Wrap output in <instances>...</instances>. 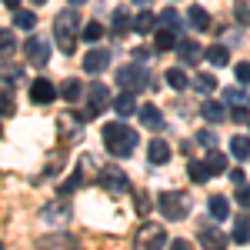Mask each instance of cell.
<instances>
[{"label":"cell","mask_w":250,"mask_h":250,"mask_svg":"<svg viewBox=\"0 0 250 250\" xmlns=\"http://www.w3.org/2000/svg\"><path fill=\"white\" fill-rule=\"evenodd\" d=\"M100 137H104L107 154H114V157H130L137 150V130L124 124V117H120V120H110V124H104Z\"/></svg>","instance_id":"6da1fadb"},{"label":"cell","mask_w":250,"mask_h":250,"mask_svg":"<svg viewBox=\"0 0 250 250\" xmlns=\"http://www.w3.org/2000/svg\"><path fill=\"white\" fill-rule=\"evenodd\" d=\"M77 23H80V20H77V10H74V7L54 17V37H57V47L67 54V57L77 50V37H80Z\"/></svg>","instance_id":"7a4b0ae2"},{"label":"cell","mask_w":250,"mask_h":250,"mask_svg":"<svg viewBox=\"0 0 250 250\" xmlns=\"http://www.w3.org/2000/svg\"><path fill=\"white\" fill-rule=\"evenodd\" d=\"M157 207L164 213V220H184L190 213V193L184 190H167L157 197Z\"/></svg>","instance_id":"3957f363"},{"label":"cell","mask_w":250,"mask_h":250,"mask_svg":"<svg viewBox=\"0 0 250 250\" xmlns=\"http://www.w3.org/2000/svg\"><path fill=\"white\" fill-rule=\"evenodd\" d=\"M117 87H124V90H147L150 87V77H147V70H144V63H127V67H120L117 70Z\"/></svg>","instance_id":"277c9868"},{"label":"cell","mask_w":250,"mask_h":250,"mask_svg":"<svg viewBox=\"0 0 250 250\" xmlns=\"http://www.w3.org/2000/svg\"><path fill=\"white\" fill-rule=\"evenodd\" d=\"M97 184L104 187L107 193H124L130 187V180H127V173L120 170V167H104V170L97 173Z\"/></svg>","instance_id":"5b68a950"},{"label":"cell","mask_w":250,"mask_h":250,"mask_svg":"<svg viewBox=\"0 0 250 250\" xmlns=\"http://www.w3.org/2000/svg\"><path fill=\"white\" fill-rule=\"evenodd\" d=\"M137 247H167V230L160 227V224H144L140 230H137Z\"/></svg>","instance_id":"8992f818"},{"label":"cell","mask_w":250,"mask_h":250,"mask_svg":"<svg viewBox=\"0 0 250 250\" xmlns=\"http://www.w3.org/2000/svg\"><path fill=\"white\" fill-rule=\"evenodd\" d=\"M23 50H27V60H30L34 67H43V63L50 60V43H47L43 37H37V34L23 43Z\"/></svg>","instance_id":"52a82bcc"},{"label":"cell","mask_w":250,"mask_h":250,"mask_svg":"<svg viewBox=\"0 0 250 250\" xmlns=\"http://www.w3.org/2000/svg\"><path fill=\"white\" fill-rule=\"evenodd\" d=\"M107 67H110V50H100V47H90V50H87V57H83V70L97 77V74H104Z\"/></svg>","instance_id":"ba28073f"},{"label":"cell","mask_w":250,"mask_h":250,"mask_svg":"<svg viewBox=\"0 0 250 250\" xmlns=\"http://www.w3.org/2000/svg\"><path fill=\"white\" fill-rule=\"evenodd\" d=\"M57 94L60 90L50 83V80H43V77H37L34 83H30V100H34V104H50Z\"/></svg>","instance_id":"9c48e42d"},{"label":"cell","mask_w":250,"mask_h":250,"mask_svg":"<svg viewBox=\"0 0 250 250\" xmlns=\"http://www.w3.org/2000/svg\"><path fill=\"white\" fill-rule=\"evenodd\" d=\"M137 117H140V124H144L147 130H164V127H167V120H164V114H160V107H154V104L140 107Z\"/></svg>","instance_id":"30bf717a"},{"label":"cell","mask_w":250,"mask_h":250,"mask_svg":"<svg viewBox=\"0 0 250 250\" xmlns=\"http://www.w3.org/2000/svg\"><path fill=\"white\" fill-rule=\"evenodd\" d=\"M200 247H227V233L217 230L213 224H200Z\"/></svg>","instance_id":"8fae6325"},{"label":"cell","mask_w":250,"mask_h":250,"mask_svg":"<svg viewBox=\"0 0 250 250\" xmlns=\"http://www.w3.org/2000/svg\"><path fill=\"white\" fill-rule=\"evenodd\" d=\"M227 114H230V110H227L224 104H217V100H204V104H200V117H204L207 124H220Z\"/></svg>","instance_id":"7c38bea8"},{"label":"cell","mask_w":250,"mask_h":250,"mask_svg":"<svg viewBox=\"0 0 250 250\" xmlns=\"http://www.w3.org/2000/svg\"><path fill=\"white\" fill-rule=\"evenodd\" d=\"M114 110L120 117H130V114H137L140 107H137V100H134V90H120V94L114 97Z\"/></svg>","instance_id":"4fadbf2b"},{"label":"cell","mask_w":250,"mask_h":250,"mask_svg":"<svg viewBox=\"0 0 250 250\" xmlns=\"http://www.w3.org/2000/svg\"><path fill=\"white\" fill-rule=\"evenodd\" d=\"M127 30H134V20H130V14H127L124 7H117V10H114V17H110V34L124 37Z\"/></svg>","instance_id":"5bb4252c"},{"label":"cell","mask_w":250,"mask_h":250,"mask_svg":"<svg viewBox=\"0 0 250 250\" xmlns=\"http://www.w3.org/2000/svg\"><path fill=\"white\" fill-rule=\"evenodd\" d=\"M177 54H180L184 63H200V57H204V50H200L197 40H180V43H177Z\"/></svg>","instance_id":"9a60e30c"},{"label":"cell","mask_w":250,"mask_h":250,"mask_svg":"<svg viewBox=\"0 0 250 250\" xmlns=\"http://www.w3.org/2000/svg\"><path fill=\"white\" fill-rule=\"evenodd\" d=\"M177 43H180V37H177V30H170V27H160L154 34V47L160 54H164V50H173Z\"/></svg>","instance_id":"2e32d148"},{"label":"cell","mask_w":250,"mask_h":250,"mask_svg":"<svg viewBox=\"0 0 250 250\" xmlns=\"http://www.w3.org/2000/svg\"><path fill=\"white\" fill-rule=\"evenodd\" d=\"M147 157H150V164H167L170 160V144L167 140H150L147 144Z\"/></svg>","instance_id":"e0dca14e"},{"label":"cell","mask_w":250,"mask_h":250,"mask_svg":"<svg viewBox=\"0 0 250 250\" xmlns=\"http://www.w3.org/2000/svg\"><path fill=\"white\" fill-rule=\"evenodd\" d=\"M207 207H210V217H213V220H227V217H230V200H227L224 193H213Z\"/></svg>","instance_id":"ac0fdd59"},{"label":"cell","mask_w":250,"mask_h":250,"mask_svg":"<svg viewBox=\"0 0 250 250\" xmlns=\"http://www.w3.org/2000/svg\"><path fill=\"white\" fill-rule=\"evenodd\" d=\"M204 60H210L213 67H227V60H230V50H227L224 43H210V47L204 50Z\"/></svg>","instance_id":"d6986e66"},{"label":"cell","mask_w":250,"mask_h":250,"mask_svg":"<svg viewBox=\"0 0 250 250\" xmlns=\"http://www.w3.org/2000/svg\"><path fill=\"white\" fill-rule=\"evenodd\" d=\"M187 177H190L193 184H207L213 173H210V167H207V160H190V164H187Z\"/></svg>","instance_id":"ffe728a7"},{"label":"cell","mask_w":250,"mask_h":250,"mask_svg":"<svg viewBox=\"0 0 250 250\" xmlns=\"http://www.w3.org/2000/svg\"><path fill=\"white\" fill-rule=\"evenodd\" d=\"M154 27H157V17L150 14V10H147V7H140V14L134 17V30H137V34H144V37H147V34H150Z\"/></svg>","instance_id":"44dd1931"},{"label":"cell","mask_w":250,"mask_h":250,"mask_svg":"<svg viewBox=\"0 0 250 250\" xmlns=\"http://www.w3.org/2000/svg\"><path fill=\"white\" fill-rule=\"evenodd\" d=\"M60 97H63V100H70V104H74V100H80V97H83V83H80L77 77L63 80V87H60Z\"/></svg>","instance_id":"7402d4cb"},{"label":"cell","mask_w":250,"mask_h":250,"mask_svg":"<svg viewBox=\"0 0 250 250\" xmlns=\"http://www.w3.org/2000/svg\"><path fill=\"white\" fill-rule=\"evenodd\" d=\"M230 240H233V244H247V240H250V220H247V217H237V220H233Z\"/></svg>","instance_id":"603a6c76"},{"label":"cell","mask_w":250,"mask_h":250,"mask_svg":"<svg viewBox=\"0 0 250 250\" xmlns=\"http://www.w3.org/2000/svg\"><path fill=\"white\" fill-rule=\"evenodd\" d=\"M14 27L34 30V27H37V14H34V10H14Z\"/></svg>","instance_id":"cb8c5ba5"},{"label":"cell","mask_w":250,"mask_h":250,"mask_svg":"<svg viewBox=\"0 0 250 250\" xmlns=\"http://www.w3.org/2000/svg\"><path fill=\"white\" fill-rule=\"evenodd\" d=\"M230 154L237 157V160H247V157H250V140H247V137H240V134L230 137Z\"/></svg>","instance_id":"d4e9b609"},{"label":"cell","mask_w":250,"mask_h":250,"mask_svg":"<svg viewBox=\"0 0 250 250\" xmlns=\"http://www.w3.org/2000/svg\"><path fill=\"white\" fill-rule=\"evenodd\" d=\"M207 167H210V173H227V154L210 150V154H207Z\"/></svg>","instance_id":"484cf974"},{"label":"cell","mask_w":250,"mask_h":250,"mask_svg":"<svg viewBox=\"0 0 250 250\" xmlns=\"http://www.w3.org/2000/svg\"><path fill=\"white\" fill-rule=\"evenodd\" d=\"M187 17H190V23L197 27V30H207V27H210V14H207L204 7H190Z\"/></svg>","instance_id":"4316f807"},{"label":"cell","mask_w":250,"mask_h":250,"mask_svg":"<svg viewBox=\"0 0 250 250\" xmlns=\"http://www.w3.org/2000/svg\"><path fill=\"white\" fill-rule=\"evenodd\" d=\"M167 83H170L173 90H187L190 80H187V74H184L180 67H170V70H167Z\"/></svg>","instance_id":"83f0119b"},{"label":"cell","mask_w":250,"mask_h":250,"mask_svg":"<svg viewBox=\"0 0 250 250\" xmlns=\"http://www.w3.org/2000/svg\"><path fill=\"white\" fill-rule=\"evenodd\" d=\"M224 100L233 104V107H250V97L244 94V90H237V87H227V90H224Z\"/></svg>","instance_id":"f1b7e54d"},{"label":"cell","mask_w":250,"mask_h":250,"mask_svg":"<svg viewBox=\"0 0 250 250\" xmlns=\"http://www.w3.org/2000/svg\"><path fill=\"white\" fill-rule=\"evenodd\" d=\"M160 27H170V30H180V14L173 7H164L160 10Z\"/></svg>","instance_id":"f546056e"},{"label":"cell","mask_w":250,"mask_h":250,"mask_svg":"<svg viewBox=\"0 0 250 250\" xmlns=\"http://www.w3.org/2000/svg\"><path fill=\"white\" fill-rule=\"evenodd\" d=\"M80 37L87 40V43H97V40L104 37V27H100L97 20H90V23H83V34H80Z\"/></svg>","instance_id":"4dcf8cb0"},{"label":"cell","mask_w":250,"mask_h":250,"mask_svg":"<svg viewBox=\"0 0 250 250\" xmlns=\"http://www.w3.org/2000/svg\"><path fill=\"white\" fill-rule=\"evenodd\" d=\"M213 87H217L213 74H197V80H193V90H200V94H210Z\"/></svg>","instance_id":"1f68e13d"},{"label":"cell","mask_w":250,"mask_h":250,"mask_svg":"<svg viewBox=\"0 0 250 250\" xmlns=\"http://www.w3.org/2000/svg\"><path fill=\"white\" fill-rule=\"evenodd\" d=\"M134 207H137V213H140V217H147V213L154 210V200L147 197V190H144V193H137V197H134Z\"/></svg>","instance_id":"d6a6232c"},{"label":"cell","mask_w":250,"mask_h":250,"mask_svg":"<svg viewBox=\"0 0 250 250\" xmlns=\"http://www.w3.org/2000/svg\"><path fill=\"white\" fill-rule=\"evenodd\" d=\"M233 17H237V23L250 27V3H244V0H240V3L233 7Z\"/></svg>","instance_id":"836d02e7"},{"label":"cell","mask_w":250,"mask_h":250,"mask_svg":"<svg viewBox=\"0 0 250 250\" xmlns=\"http://www.w3.org/2000/svg\"><path fill=\"white\" fill-rule=\"evenodd\" d=\"M0 47H3V60H10V54H14V34L10 30H0Z\"/></svg>","instance_id":"e575fe53"},{"label":"cell","mask_w":250,"mask_h":250,"mask_svg":"<svg viewBox=\"0 0 250 250\" xmlns=\"http://www.w3.org/2000/svg\"><path fill=\"white\" fill-rule=\"evenodd\" d=\"M233 77L240 80V83H250V60H240V63L233 67Z\"/></svg>","instance_id":"d590c367"},{"label":"cell","mask_w":250,"mask_h":250,"mask_svg":"<svg viewBox=\"0 0 250 250\" xmlns=\"http://www.w3.org/2000/svg\"><path fill=\"white\" fill-rule=\"evenodd\" d=\"M230 120H233V124H250V107H233Z\"/></svg>","instance_id":"8d00e7d4"},{"label":"cell","mask_w":250,"mask_h":250,"mask_svg":"<svg viewBox=\"0 0 250 250\" xmlns=\"http://www.w3.org/2000/svg\"><path fill=\"white\" fill-rule=\"evenodd\" d=\"M154 54H157V47H137V50H134V60H137V63H147Z\"/></svg>","instance_id":"74e56055"},{"label":"cell","mask_w":250,"mask_h":250,"mask_svg":"<svg viewBox=\"0 0 250 250\" xmlns=\"http://www.w3.org/2000/svg\"><path fill=\"white\" fill-rule=\"evenodd\" d=\"M237 204L240 207H250V187L247 184H237Z\"/></svg>","instance_id":"f35d334b"},{"label":"cell","mask_w":250,"mask_h":250,"mask_svg":"<svg viewBox=\"0 0 250 250\" xmlns=\"http://www.w3.org/2000/svg\"><path fill=\"white\" fill-rule=\"evenodd\" d=\"M0 107H3V117L14 114V97H10V87H3V100H0Z\"/></svg>","instance_id":"ab89813d"},{"label":"cell","mask_w":250,"mask_h":250,"mask_svg":"<svg viewBox=\"0 0 250 250\" xmlns=\"http://www.w3.org/2000/svg\"><path fill=\"white\" fill-rule=\"evenodd\" d=\"M197 140H200V144H204L207 150H213V144H217V137H213V130H204V134L197 137Z\"/></svg>","instance_id":"60d3db41"},{"label":"cell","mask_w":250,"mask_h":250,"mask_svg":"<svg viewBox=\"0 0 250 250\" xmlns=\"http://www.w3.org/2000/svg\"><path fill=\"white\" fill-rule=\"evenodd\" d=\"M230 180H233V184H244V170H240V167H233V170H230Z\"/></svg>","instance_id":"b9f144b4"},{"label":"cell","mask_w":250,"mask_h":250,"mask_svg":"<svg viewBox=\"0 0 250 250\" xmlns=\"http://www.w3.org/2000/svg\"><path fill=\"white\" fill-rule=\"evenodd\" d=\"M173 247H177V250H190V240H184V237H177V240H173Z\"/></svg>","instance_id":"7bdbcfd3"},{"label":"cell","mask_w":250,"mask_h":250,"mask_svg":"<svg viewBox=\"0 0 250 250\" xmlns=\"http://www.w3.org/2000/svg\"><path fill=\"white\" fill-rule=\"evenodd\" d=\"M3 7H7V10H17V7H20V0H3Z\"/></svg>","instance_id":"ee69618b"},{"label":"cell","mask_w":250,"mask_h":250,"mask_svg":"<svg viewBox=\"0 0 250 250\" xmlns=\"http://www.w3.org/2000/svg\"><path fill=\"white\" fill-rule=\"evenodd\" d=\"M137 7H150V0H134Z\"/></svg>","instance_id":"f6af8a7d"},{"label":"cell","mask_w":250,"mask_h":250,"mask_svg":"<svg viewBox=\"0 0 250 250\" xmlns=\"http://www.w3.org/2000/svg\"><path fill=\"white\" fill-rule=\"evenodd\" d=\"M70 3H74V7H80V3H87V0H70Z\"/></svg>","instance_id":"bcb514c9"},{"label":"cell","mask_w":250,"mask_h":250,"mask_svg":"<svg viewBox=\"0 0 250 250\" xmlns=\"http://www.w3.org/2000/svg\"><path fill=\"white\" fill-rule=\"evenodd\" d=\"M34 3H43V0H34Z\"/></svg>","instance_id":"7dc6e473"}]
</instances>
